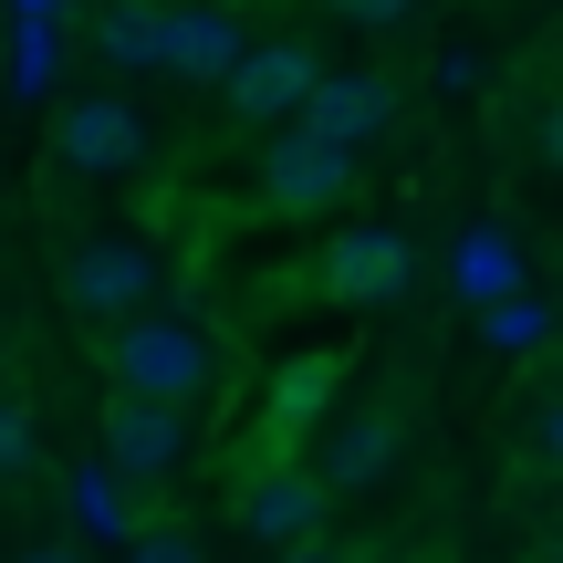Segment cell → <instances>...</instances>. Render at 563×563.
I'll return each mask as SVG.
<instances>
[{"label": "cell", "instance_id": "obj_1", "mask_svg": "<svg viewBox=\"0 0 563 563\" xmlns=\"http://www.w3.org/2000/svg\"><path fill=\"white\" fill-rule=\"evenodd\" d=\"M104 376H115L125 397L199 407L209 386H220V344H209V323H199V313H167V302H146V313L104 323Z\"/></svg>", "mask_w": 563, "mask_h": 563}, {"label": "cell", "instance_id": "obj_2", "mask_svg": "<svg viewBox=\"0 0 563 563\" xmlns=\"http://www.w3.org/2000/svg\"><path fill=\"white\" fill-rule=\"evenodd\" d=\"M355 178L365 167L344 157L334 136H313V125H272V146H262V209L272 220H334L344 199H355Z\"/></svg>", "mask_w": 563, "mask_h": 563}, {"label": "cell", "instance_id": "obj_3", "mask_svg": "<svg viewBox=\"0 0 563 563\" xmlns=\"http://www.w3.org/2000/svg\"><path fill=\"white\" fill-rule=\"evenodd\" d=\"M323 522H334V490L313 481V460L272 449V460H251V470H241V532H251L262 553H292V543H313Z\"/></svg>", "mask_w": 563, "mask_h": 563}, {"label": "cell", "instance_id": "obj_4", "mask_svg": "<svg viewBox=\"0 0 563 563\" xmlns=\"http://www.w3.org/2000/svg\"><path fill=\"white\" fill-rule=\"evenodd\" d=\"M313 74H323L313 42H241V53H230V74L209 84V95H220V115H230V125H262V136H272V125H292V115H302Z\"/></svg>", "mask_w": 563, "mask_h": 563}, {"label": "cell", "instance_id": "obj_5", "mask_svg": "<svg viewBox=\"0 0 563 563\" xmlns=\"http://www.w3.org/2000/svg\"><path fill=\"white\" fill-rule=\"evenodd\" d=\"M157 251L146 241H125V230H104V241H84L74 262H63V302H74L84 323H125V313H146L157 302Z\"/></svg>", "mask_w": 563, "mask_h": 563}, {"label": "cell", "instance_id": "obj_6", "mask_svg": "<svg viewBox=\"0 0 563 563\" xmlns=\"http://www.w3.org/2000/svg\"><path fill=\"white\" fill-rule=\"evenodd\" d=\"M178 460H188V407H167V397H104V470H115L125 490H157V481H178Z\"/></svg>", "mask_w": 563, "mask_h": 563}, {"label": "cell", "instance_id": "obj_7", "mask_svg": "<svg viewBox=\"0 0 563 563\" xmlns=\"http://www.w3.org/2000/svg\"><path fill=\"white\" fill-rule=\"evenodd\" d=\"M146 157V115L125 95H74L53 115V178H125Z\"/></svg>", "mask_w": 563, "mask_h": 563}, {"label": "cell", "instance_id": "obj_8", "mask_svg": "<svg viewBox=\"0 0 563 563\" xmlns=\"http://www.w3.org/2000/svg\"><path fill=\"white\" fill-rule=\"evenodd\" d=\"M407 282H418V241L386 230V220L344 230V241L323 251V292H334V302H397Z\"/></svg>", "mask_w": 563, "mask_h": 563}, {"label": "cell", "instance_id": "obj_9", "mask_svg": "<svg viewBox=\"0 0 563 563\" xmlns=\"http://www.w3.org/2000/svg\"><path fill=\"white\" fill-rule=\"evenodd\" d=\"M230 53H241V11H220V0H157V74L220 84Z\"/></svg>", "mask_w": 563, "mask_h": 563}, {"label": "cell", "instance_id": "obj_10", "mask_svg": "<svg viewBox=\"0 0 563 563\" xmlns=\"http://www.w3.org/2000/svg\"><path fill=\"white\" fill-rule=\"evenodd\" d=\"M302 125H313V136H334L344 157H365L376 136H397V84H386V74H313Z\"/></svg>", "mask_w": 563, "mask_h": 563}, {"label": "cell", "instance_id": "obj_11", "mask_svg": "<svg viewBox=\"0 0 563 563\" xmlns=\"http://www.w3.org/2000/svg\"><path fill=\"white\" fill-rule=\"evenodd\" d=\"M334 376H344V355H292L272 376V397H262V460H272V449H292L302 428L334 407Z\"/></svg>", "mask_w": 563, "mask_h": 563}, {"label": "cell", "instance_id": "obj_12", "mask_svg": "<svg viewBox=\"0 0 563 563\" xmlns=\"http://www.w3.org/2000/svg\"><path fill=\"white\" fill-rule=\"evenodd\" d=\"M386 460H397V407H365V418H344V428H334V449L313 460V481L344 501V490L386 481Z\"/></svg>", "mask_w": 563, "mask_h": 563}, {"label": "cell", "instance_id": "obj_13", "mask_svg": "<svg viewBox=\"0 0 563 563\" xmlns=\"http://www.w3.org/2000/svg\"><path fill=\"white\" fill-rule=\"evenodd\" d=\"M63 501H74V543H84V553H104V543L125 553V532L146 522V511H136V490H125L104 460H84L74 481H63Z\"/></svg>", "mask_w": 563, "mask_h": 563}, {"label": "cell", "instance_id": "obj_14", "mask_svg": "<svg viewBox=\"0 0 563 563\" xmlns=\"http://www.w3.org/2000/svg\"><path fill=\"white\" fill-rule=\"evenodd\" d=\"M449 282H460L470 302H501L511 282H522V241H511L501 220H470L460 241H449Z\"/></svg>", "mask_w": 563, "mask_h": 563}, {"label": "cell", "instance_id": "obj_15", "mask_svg": "<svg viewBox=\"0 0 563 563\" xmlns=\"http://www.w3.org/2000/svg\"><path fill=\"white\" fill-rule=\"evenodd\" d=\"M95 63L104 74H157V0H104L95 11Z\"/></svg>", "mask_w": 563, "mask_h": 563}, {"label": "cell", "instance_id": "obj_16", "mask_svg": "<svg viewBox=\"0 0 563 563\" xmlns=\"http://www.w3.org/2000/svg\"><path fill=\"white\" fill-rule=\"evenodd\" d=\"M543 334H553V313H543L532 292L481 302V344H490V355H511V365H522V355H543Z\"/></svg>", "mask_w": 563, "mask_h": 563}, {"label": "cell", "instance_id": "obj_17", "mask_svg": "<svg viewBox=\"0 0 563 563\" xmlns=\"http://www.w3.org/2000/svg\"><path fill=\"white\" fill-rule=\"evenodd\" d=\"M32 449H42L32 407H21V397H0V481H21V470H32Z\"/></svg>", "mask_w": 563, "mask_h": 563}, {"label": "cell", "instance_id": "obj_18", "mask_svg": "<svg viewBox=\"0 0 563 563\" xmlns=\"http://www.w3.org/2000/svg\"><path fill=\"white\" fill-rule=\"evenodd\" d=\"M125 563H209V553L188 543V532H167V522H136L125 532Z\"/></svg>", "mask_w": 563, "mask_h": 563}, {"label": "cell", "instance_id": "obj_19", "mask_svg": "<svg viewBox=\"0 0 563 563\" xmlns=\"http://www.w3.org/2000/svg\"><path fill=\"white\" fill-rule=\"evenodd\" d=\"M553 146H563V125H553V95H532V104H522V157H532V167H553Z\"/></svg>", "mask_w": 563, "mask_h": 563}, {"label": "cell", "instance_id": "obj_20", "mask_svg": "<svg viewBox=\"0 0 563 563\" xmlns=\"http://www.w3.org/2000/svg\"><path fill=\"white\" fill-rule=\"evenodd\" d=\"M334 21H355V32H397V21H418V0H334Z\"/></svg>", "mask_w": 563, "mask_h": 563}, {"label": "cell", "instance_id": "obj_21", "mask_svg": "<svg viewBox=\"0 0 563 563\" xmlns=\"http://www.w3.org/2000/svg\"><path fill=\"white\" fill-rule=\"evenodd\" d=\"M11 563H95V553H84V543H74V532H53V543H21Z\"/></svg>", "mask_w": 563, "mask_h": 563}, {"label": "cell", "instance_id": "obj_22", "mask_svg": "<svg viewBox=\"0 0 563 563\" xmlns=\"http://www.w3.org/2000/svg\"><path fill=\"white\" fill-rule=\"evenodd\" d=\"M272 563H355V553H334V543L313 532V543H292V553H272Z\"/></svg>", "mask_w": 563, "mask_h": 563}]
</instances>
